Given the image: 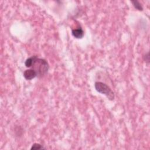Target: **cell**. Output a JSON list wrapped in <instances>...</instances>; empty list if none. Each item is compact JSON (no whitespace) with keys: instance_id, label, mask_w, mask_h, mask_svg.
<instances>
[{"instance_id":"7a4b0ae2","label":"cell","mask_w":150,"mask_h":150,"mask_svg":"<svg viewBox=\"0 0 150 150\" xmlns=\"http://www.w3.org/2000/svg\"><path fill=\"white\" fill-rule=\"evenodd\" d=\"M94 87L98 93L106 96V97L108 98V100H113L114 99L115 96H114V92L110 88V87L108 86L106 84L103 82L97 81L95 83Z\"/></svg>"},{"instance_id":"277c9868","label":"cell","mask_w":150,"mask_h":150,"mask_svg":"<svg viewBox=\"0 0 150 150\" xmlns=\"http://www.w3.org/2000/svg\"><path fill=\"white\" fill-rule=\"evenodd\" d=\"M72 35L77 39H81L84 36V31L81 28H78L72 30Z\"/></svg>"},{"instance_id":"3957f363","label":"cell","mask_w":150,"mask_h":150,"mask_svg":"<svg viewBox=\"0 0 150 150\" xmlns=\"http://www.w3.org/2000/svg\"><path fill=\"white\" fill-rule=\"evenodd\" d=\"M23 76L25 78V79L28 80H30L37 76V73L34 70L32 69H28L24 71Z\"/></svg>"},{"instance_id":"5b68a950","label":"cell","mask_w":150,"mask_h":150,"mask_svg":"<svg viewBox=\"0 0 150 150\" xmlns=\"http://www.w3.org/2000/svg\"><path fill=\"white\" fill-rule=\"evenodd\" d=\"M132 4H133V6H134V8L139 11H142L143 10V8L141 5V4L137 1H131Z\"/></svg>"},{"instance_id":"8992f818","label":"cell","mask_w":150,"mask_h":150,"mask_svg":"<svg viewBox=\"0 0 150 150\" xmlns=\"http://www.w3.org/2000/svg\"><path fill=\"white\" fill-rule=\"evenodd\" d=\"M44 149V148L43 147L42 145H41L40 144H38V143H35L33 144L31 148H30V149L31 150H37V149Z\"/></svg>"},{"instance_id":"6da1fadb","label":"cell","mask_w":150,"mask_h":150,"mask_svg":"<svg viewBox=\"0 0 150 150\" xmlns=\"http://www.w3.org/2000/svg\"><path fill=\"white\" fill-rule=\"evenodd\" d=\"M32 57V62L30 67L36 72L37 76H43L49 70V66L48 63L46 60L38 58L36 56H33Z\"/></svg>"}]
</instances>
